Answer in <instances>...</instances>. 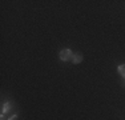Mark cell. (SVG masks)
Segmentation results:
<instances>
[{
  "label": "cell",
  "instance_id": "obj_1",
  "mask_svg": "<svg viewBox=\"0 0 125 120\" xmlns=\"http://www.w3.org/2000/svg\"><path fill=\"white\" fill-rule=\"evenodd\" d=\"M59 58H60V60H62V61H72V58H73L72 49H69V48L61 49L60 53H59Z\"/></svg>",
  "mask_w": 125,
  "mask_h": 120
},
{
  "label": "cell",
  "instance_id": "obj_2",
  "mask_svg": "<svg viewBox=\"0 0 125 120\" xmlns=\"http://www.w3.org/2000/svg\"><path fill=\"white\" fill-rule=\"evenodd\" d=\"M83 55L81 53H73V58H72V63L73 64H79V63L83 61Z\"/></svg>",
  "mask_w": 125,
  "mask_h": 120
},
{
  "label": "cell",
  "instance_id": "obj_3",
  "mask_svg": "<svg viewBox=\"0 0 125 120\" xmlns=\"http://www.w3.org/2000/svg\"><path fill=\"white\" fill-rule=\"evenodd\" d=\"M11 107H12V106H11L10 101H8V103H5L4 106L1 107V116H4L7 112H10V111H11Z\"/></svg>",
  "mask_w": 125,
  "mask_h": 120
},
{
  "label": "cell",
  "instance_id": "obj_4",
  "mask_svg": "<svg viewBox=\"0 0 125 120\" xmlns=\"http://www.w3.org/2000/svg\"><path fill=\"white\" fill-rule=\"evenodd\" d=\"M117 71H118V73L121 75L123 77H125V64H121V65H118L117 67Z\"/></svg>",
  "mask_w": 125,
  "mask_h": 120
},
{
  "label": "cell",
  "instance_id": "obj_5",
  "mask_svg": "<svg viewBox=\"0 0 125 120\" xmlns=\"http://www.w3.org/2000/svg\"><path fill=\"white\" fill-rule=\"evenodd\" d=\"M16 118H17V115H12V116H11V118L8 119V120H15V119H16Z\"/></svg>",
  "mask_w": 125,
  "mask_h": 120
},
{
  "label": "cell",
  "instance_id": "obj_6",
  "mask_svg": "<svg viewBox=\"0 0 125 120\" xmlns=\"http://www.w3.org/2000/svg\"><path fill=\"white\" fill-rule=\"evenodd\" d=\"M123 85L125 87V77H123Z\"/></svg>",
  "mask_w": 125,
  "mask_h": 120
},
{
  "label": "cell",
  "instance_id": "obj_7",
  "mask_svg": "<svg viewBox=\"0 0 125 120\" xmlns=\"http://www.w3.org/2000/svg\"><path fill=\"white\" fill-rule=\"evenodd\" d=\"M1 120H5V119H4V116H1Z\"/></svg>",
  "mask_w": 125,
  "mask_h": 120
}]
</instances>
